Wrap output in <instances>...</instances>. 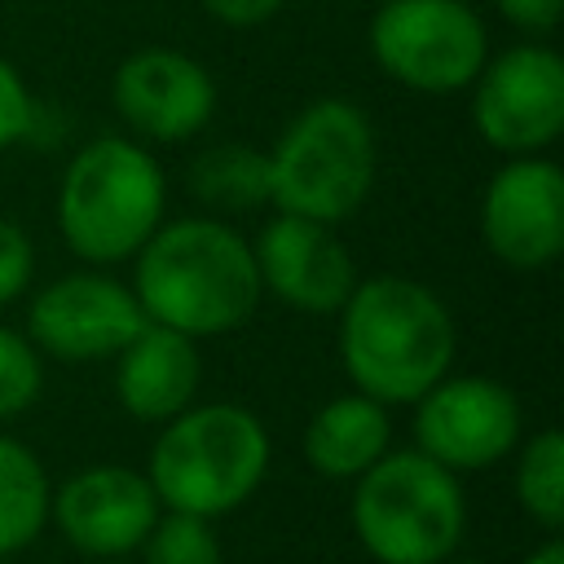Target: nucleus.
I'll list each match as a JSON object with an SVG mask.
<instances>
[{
    "label": "nucleus",
    "mask_w": 564,
    "mask_h": 564,
    "mask_svg": "<svg viewBox=\"0 0 564 564\" xmlns=\"http://www.w3.org/2000/svg\"><path fill=\"white\" fill-rule=\"evenodd\" d=\"M375 66L423 97L467 93L489 57V26L467 0H383L370 13Z\"/></svg>",
    "instance_id": "nucleus-7"
},
{
    "label": "nucleus",
    "mask_w": 564,
    "mask_h": 564,
    "mask_svg": "<svg viewBox=\"0 0 564 564\" xmlns=\"http://www.w3.org/2000/svg\"><path fill=\"white\" fill-rule=\"evenodd\" d=\"M44 392V357L26 339V330H13L0 322V423L22 419Z\"/></svg>",
    "instance_id": "nucleus-21"
},
{
    "label": "nucleus",
    "mask_w": 564,
    "mask_h": 564,
    "mask_svg": "<svg viewBox=\"0 0 564 564\" xmlns=\"http://www.w3.org/2000/svg\"><path fill=\"white\" fill-rule=\"evenodd\" d=\"M40 128V101L31 97L26 79L13 70L9 57H0V154L31 141Z\"/></svg>",
    "instance_id": "nucleus-22"
},
{
    "label": "nucleus",
    "mask_w": 564,
    "mask_h": 564,
    "mask_svg": "<svg viewBox=\"0 0 564 564\" xmlns=\"http://www.w3.org/2000/svg\"><path fill=\"white\" fill-rule=\"evenodd\" d=\"M53 220L75 260L128 264L167 220V176L137 137H93L62 167Z\"/></svg>",
    "instance_id": "nucleus-3"
},
{
    "label": "nucleus",
    "mask_w": 564,
    "mask_h": 564,
    "mask_svg": "<svg viewBox=\"0 0 564 564\" xmlns=\"http://www.w3.org/2000/svg\"><path fill=\"white\" fill-rule=\"evenodd\" d=\"M0 564H9V560H0Z\"/></svg>",
    "instance_id": "nucleus-29"
},
{
    "label": "nucleus",
    "mask_w": 564,
    "mask_h": 564,
    "mask_svg": "<svg viewBox=\"0 0 564 564\" xmlns=\"http://www.w3.org/2000/svg\"><path fill=\"white\" fill-rule=\"evenodd\" d=\"M189 194L207 212H225V216L269 207V163H264V150H256L247 141L207 145L189 163Z\"/></svg>",
    "instance_id": "nucleus-18"
},
{
    "label": "nucleus",
    "mask_w": 564,
    "mask_h": 564,
    "mask_svg": "<svg viewBox=\"0 0 564 564\" xmlns=\"http://www.w3.org/2000/svg\"><path fill=\"white\" fill-rule=\"evenodd\" d=\"M485 251L516 269L542 273L564 256V172L542 154L507 159L476 207Z\"/></svg>",
    "instance_id": "nucleus-11"
},
{
    "label": "nucleus",
    "mask_w": 564,
    "mask_h": 564,
    "mask_svg": "<svg viewBox=\"0 0 564 564\" xmlns=\"http://www.w3.org/2000/svg\"><path fill=\"white\" fill-rule=\"evenodd\" d=\"M264 163L273 212L344 225L366 207L379 176L375 123L357 101L317 97L291 115L264 150Z\"/></svg>",
    "instance_id": "nucleus-5"
},
{
    "label": "nucleus",
    "mask_w": 564,
    "mask_h": 564,
    "mask_svg": "<svg viewBox=\"0 0 564 564\" xmlns=\"http://www.w3.org/2000/svg\"><path fill=\"white\" fill-rule=\"evenodd\" d=\"M520 564H564V542H560V538H546V542H538Z\"/></svg>",
    "instance_id": "nucleus-26"
},
{
    "label": "nucleus",
    "mask_w": 564,
    "mask_h": 564,
    "mask_svg": "<svg viewBox=\"0 0 564 564\" xmlns=\"http://www.w3.org/2000/svg\"><path fill=\"white\" fill-rule=\"evenodd\" d=\"M220 88L216 75L185 48L145 44L115 66L110 106L123 119L128 137L176 145L198 137L216 115Z\"/></svg>",
    "instance_id": "nucleus-12"
},
{
    "label": "nucleus",
    "mask_w": 564,
    "mask_h": 564,
    "mask_svg": "<svg viewBox=\"0 0 564 564\" xmlns=\"http://www.w3.org/2000/svg\"><path fill=\"white\" fill-rule=\"evenodd\" d=\"M128 264L145 322L189 339L234 335L264 300L251 242L212 212L163 220Z\"/></svg>",
    "instance_id": "nucleus-1"
},
{
    "label": "nucleus",
    "mask_w": 564,
    "mask_h": 564,
    "mask_svg": "<svg viewBox=\"0 0 564 564\" xmlns=\"http://www.w3.org/2000/svg\"><path fill=\"white\" fill-rule=\"evenodd\" d=\"M511 454H516L511 489H516L520 511L538 529L560 533L564 529V432L538 427V432L520 436V445Z\"/></svg>",
    "instance_id": "nucleus-19"
},
{
    "label": "nucleus",
    "mask_w": 564,
    "mask_h": 564,
    "mask_svg": "<svg viewBox=\"0 0 564 564\" xmlns=\"http://www.w3.org/2000/svg\"><path fill=\"white\" fill-rule=\"evenodd\" d=\"M494 9L516 26L524 31L529 40H542L560 26L564 18V0H494Z\"/></svg>",
    "instance_id": "nucleus-25"
},
{
    "label": "nucleus",
    "mask_w": 564,
    "mask_h": 564,
    "mask_svg": "<svg viewBox=\"0 0 564 564\" xmlns=\"http://www.w3.org/2000/svg\"><path fill=\"white\" fill-rule=\"evenodd\" d=\"M198 4L212 22H220L229 31H256L286 9V0H198Z\"/></svg>",
    "instance_id": "nucleus-24"
},
{
    "label": "nucleus",
    "mask_w": 564,
    "mask_h": 564,
    "mask_svg": "<svg viewBox=\"0 0 564 564\" xmlns=\"http://www.w3.org/2000/svg\"><path fill=\"white\" fill-rule=\"evenodd\" d=\"M137 555L141 564H220L216 520H203L189 511H159Z\"/></svg>",
    "instance_id": "nucleus-20"
},
{
    "label": "nucleus",
    "mask_w": 564,
    "mask_h": 564,
    "mask_svg": "<svg viewBox=\"0 0 564 564\" xmlns=\"http://www.w3.org/2000/svg\"><path fill=\"white\" fill-rule=\"evenodd\" d=\"M203 388V352L198 339L145 322L119 352H115V397L123 414L137 423H167L185 405L198 401Z\"/></svg>",
    "instance_id": "nucleus-15"
},
{
    "label": "nucleus",
    "mask_w": 564,
    "mask_h": 564,
    "mask_svg": "<svg viewBox=\"0 0 564 564\" xmlns=\"http://www.w3.org/2000/svg\"><path fill=\"white\" fill-rule=\"evenodd\" d=\"M392 449V414L366 392H339L313 410L300 436L304 463L335 485H352Z\"/></svg>",
    "instance_id": "nucleus-16"
},
{
    "label": "nucleus",
    "mask_w": 564,
    "mask_h": 564,
    "mask_svg": "<svg viewBox=\"0 0 564 564\" xmlns=\"http://www.w3.org/2000/svg\"><path fill=\"white\" fill-rule=\"evenodd\" d=\"M269 432L238 401H194L150 445L145 476L163 511H189L203 520L234 516L269 476Z\"/></svg>",
    "instance_id": "nucleus-4"
},
{
    "label": "nucleus",
    "mask_w": 564,
    "mask_h": 564,
    "mask_svg": "<svg viewBox=\"0 0 564 564\" xmlns=\"http://www.w3.org/2000/svg\"><path fill=\"white\" fill-rule=\"evenodd\" d=\"M163 502L145 471L128 463H93L53 485L48 524L84 560H128L145 542Z\"/></svg>",
    "instance_id": "nucleus-13"
},
{
    "label": "nucleus",
    "mask_w": 564,
    "mask_h": 564,
    "mask_svg": "<svg viewBox=\"0 0 564 564\" xmlns=\"http://www.w3.org/2000/svg\"><path fill=\"white\" fill-rule=\"evenodd\" d=\"M335 348L352 392L379 405H414L458 357L449 304L419 278H357L335 313Z\"/></svg>",
    "instance_id": "nucleus-2"
},
{
    "label": "nucleus",
    "mask_w": 564,
    "mask_h": 564,
    "mask_svg": "<svg viewBox=\"0 0 564 564\" xmlns=\"http://www.w3.org/2000/svg\"><path fill=\"white\" fill-rule=\"evenodd\" d=\"M467 93L476 137L507 159L542 154L564 137V57L542 40L485 57Z\"/></svg>",
    "instance_id": "nucleus-8"
},
{
    "label": "nucleus",
    "mask_w": 564,
    "mask_h": 564,
    "mask_svg": "<svg viewBox=\"0 0 564 564\" xmlns=\"http://www.w3.org/2000/svg\"><path fill=\"white\" fill-rule=\"evenodd\" d=\"M31 282H35V242L13 216H0V308L18 304L31 291Z\"/></svg>",
    "instance_id": "nucleus-23"
},
{
    "label": "nucleus",
    "mask_w": 564,
    "mask_h": 564,
    "mask_svg": "<svg viewBox=\"0 0 564 564\" xmlns=\"http://www.w3.org/2000/svg\"><path fill=\"white\" fill-rule=\"evenodd\" d=\"M260 291L304 317H335L357 286V260L335 225L273 212L251 238Z\"/></svg>",
    "instance_id": "nucleus-14"
},
{
    "label": "nucleus",
    "mask_w": 564,
    "mask_h": 564,
    "mask_svg": "<svg viewBox=\"0 0 564 564\" xmlns=\"http://www.w3.org/2000/svg\"><path fill=\"white\" fill-rule=\"evenodd\" d=\"M414 449L432 463L463 471H485L502 463L524 436L520 397L489 375H441L414 401Z\"/></svg>",
    "instance_id": "nucleus-9"
},
{
    "label": "nucleus",
    "mask_w": 564,
    "mask_h": 564,
    "mask_svg": "<svg viewBox=\"0 0 564 564\" xmlns=\"http://www.w3.org/2000/svg\"><path fill=\"white\" fill-rule=\"evenodd\" d=\"M352 533L375 564H441L467 533L463 480L414 445L388 449L352 480Z\"/></svg>",
    "instance_id": "nucleus-6"
},
{
    "label": "nucleus",
    "mask_w": 564,
    "mask_h": 564,
    "mask_svg": "<svg viewBox=\"0 0 564 564\" xmlns=\"http://www.w3.org/2000/svg\"><path fill=\"white\" fill-rule=\"evenodd\" d=\"M97 564H128V560H97Z\"/></svg>",
    "instance_id": "nucleus-28"
},
{
    "label": "nucleus",
    "mask_w": 564,
    "mask_h": 564,
    "mask_svg": "<svg viewBox=\"0 0 564 564\" xmlns=\"http://www.w3.org/2000/svg\"><path fill=\"white\" fill-rule=\"evenodd\" d=\"M48 467L31 445L0 432V560L35 546V538L48 529Z\"/></svg>",
    "instance_id": "nucleus-17"
},
{
    "label": "nucleus",
    "mask_w": 564,
    "mask_h": 564,
    "mask_svg": "<svg viewBox=\"0 0 564 564\" xmlns=\"http://www.w3.org/2000/svg\"><path fill=\"white\" fill-rule=\"evenodd\" d=\"M141 326L145 313L132 286L93 264L44 282L26 304V339L40 348V357L57 361H106Z\"/></svg>",
    "instance_id": "nucleus-10"
},
{
    "label": "nucleus",
    "mask_w": 564,
    "mask_h": 564,
    "mask_svg": "<svg viewBox=\"0 0 564 564\" xmlns=\"http://www.w3.org/2000/svg\"><path fill=\"white\" fill-rule=\"evenodd\" d=\"M441 564H485V560H463V555H449V560H441Z\"/></svg>",
    "instance_id": "nucleus-27"
}]
</instances>
